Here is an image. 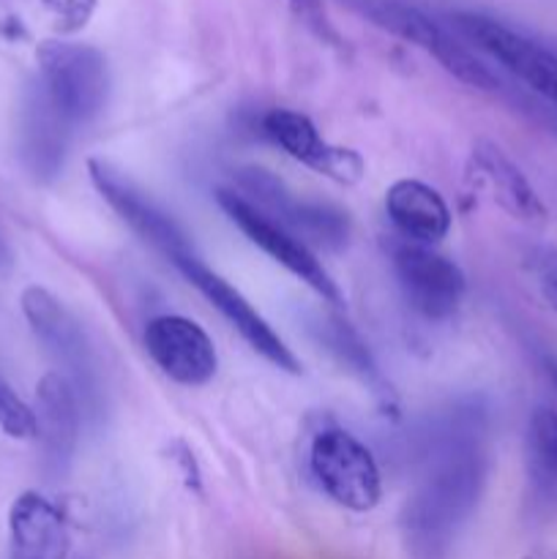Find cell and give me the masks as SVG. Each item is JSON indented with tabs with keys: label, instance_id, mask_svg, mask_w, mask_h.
Wrapping results in <instances>:
<instances>
[{
	"label": "cell",
	"instance_id": "cell-11",
	"mask_svg": "<svg viewBox=\"0 0 557 559\" xmlns=\"http://www.w3.org/2000/svg\"><path fill=\"white\" fill-rule=\"evenodd\" d=\"M175 267L183 273V278L191 287H197L205 295L208 304H211L213 309L240 333V338H244L257 355H262L268 364L287 371V374H300V360L295 358L293 349L284 344V338L268 325L265 317H262L260 311H257L254 306L227 282V278H222L218 273H213L211 267L202 265L200 257H189V260L178 262Z\"/></svg>",
	"mask_w": 557,
	"mask_h": 559
},
{
	"label": "cell",
	"instance_id": "cell-10",
	"mask_svg": "<svg viewBox=\"0 0 557 559\" xmlns=\"http://www.w3.org/2000/svg\"><path fill=\"white\" fill-rule=\"evenodd\" d=\"M87 175H91L93 189L102 194V200L140 235L145 243H151L158 254L167 257L173 265L189 260L194 254L189 233L153 200L151 194L140 189L134 180L126 178L115 167H109L102 158L87 162Z\"/></svg>",
	"mask_w": 557,
	"mask_h": 559
},
{
	"label": "cell",
	"instance_id": "cell-15",
	"mask_svg": "<svg viewBox=\"0 0 557 559\" xmlns=\"http://www.w3.org/2000/svg\"><path fill=\"white\" fill-rule=\"evenodd\" d=\"M71 131L74 129L60 118L42 87L33 85L20 115V158L33 180L49 183L58 178L66 164Z\"/></svg>",
	"mask_w": 557,
	"mask_h": 559
},
{
	"label": "cell",
	"instance_id": "cell-17",
	"mask_svg": "<svg viewBox=\"0 0 557 559\" xmlns=\"http://www.w3.org/2000/svg\"><path fill=\"white\" fill-rule=\"evenodd\" d=\"M386 213L404 240L435 246L451 229V211L437 189L424 180L402 178L386 191Z\"/></svg>",
	"mask_w": 557,
	"mask_h": 559
},
{
	"label": "cell",
	"instance_id": "cell-19",
	"mask_svg": "<svg viewBox=\"0 0 557 559\" xmlns=\"http://www.w3.org/2000/svg\"><path fill=\"white\" fill-rule=\"evenodd\" d=\"M524 469H528V500L538 516L557 513V413L535 407L524 435Z\"/></svg>",
	"mask_w": 557,
	"mask_h": 559
},
{
	"label": "cell",
	"instance_id": "cell-5",
	"mask_svg": "<svg viewBox=\"0 0 557 559\" xmlns=\"http://www.w3.org/2000/svg\"><path fill=\"white\" fill-rule=\"evenodd\" d=\"M451 25L470 47L489 55L535 98L557 107V49L544 47L506 22L478 11H457L451 14Z\"/></svg>",
	"mask_w": 557,
	"mask_h": 559
},
{
	"label": "cell",
	"instance_id": "cell-2",
	"mask_svg": "<svg viewBox=\"0 0 557 559\" xmlns=\"http://www.w3.org/2000/svg\"><path fill=\"white\" fill-rule=\"evenodd\" d=\"M347 3L355 11H360L371 25L382 27L386 33L413 44V47L424 49L448 74L457 76L464 85L486 93H500L506 87L500 76H497V71L489 69L457 31L440 25L426 11L415 9V5L404 3V0H347Z\"/></svg>",
	"mask_w": 557,
	"mask_h": 559
},
{
	"label": "cell",
	"instance_id": "cell-1",
	"mask_svg": "<svg viewBox=\"0 0 557 559\" xmlns=\"http://www.w3.org/2000/svg\"><path fill=\"white\" fill-rule=\"evenodd\" d=\"M426 469L399 516L410 559H448L478 508L489 473L486 413L457 407L440 420L424 456Z\"/></svg>",
	"mask_w": 557,
	"mask_h": 559
},
{
	"label": "cell",
	"instance_id": "cell-22",
	"mask_svg": "<svg viewBox=\"0 0 557 559\" xmlns=\"http://www.w3.org/2000/svg\"><path fill=\"white\" fill-rule=\"evenodd\" d=\"M284 3H287L289 9H293V14H298L317 36L336 41V33H333L331 22H328L325 3H322V0H284Z\"/></svg>",
	"mask_w": 557,
	"mask_h": 559
},
{
	"label": "cell",
	"instance_id": "cell-24",
	"mask_svg": "<svg viewBox=\"0 0 557 559\" xmlns=\"http://www.w3.org/2000/svg\"><path fill=\"white\" fill-rule=\"evenodd\" d=\"M11 265V254H9V246L3 243V238H0V271H5V267Z\"/></svg>",
	"mask_w": 557,
	"mask_h": 559
},
{
	"label": "cell",
	"instance_id": "cell-25",
	"mask_svg": "<svg viewBox=\"0 0 557 559\" xmlns=\"http://www.w3.org/2000/svg\"><path fill=\"white\" fill-rule=\"evenodd\" d=\"M552 377H555V385H557V366H555V371H552Z\"/></svg>",
	"mask_w": 557,
	"mask_h": 559
},
{
	"label": "cell",
	"instance_id": "cell-9",
	"mask_svg": "<svg viewBox=\"0 0 557 559\" xmlns=\"http://www.w3.org/2000/svg\"><path fill=\"white\" fill-rule=\"evenodd\" d=\"M216 202L218 207L227 213L229 222H233L257 249L265 251L276 265H282L284 271L293 273L298 282H304L311 293H317L322 300H328V304H342V289H339V284L333 282L331 273L325 271V265L317 260V254L304 243V240H298L293 233H287L282 224H276L271 216H265L260 207L251 205V202L246 200V197H240L235 189H218Z\"/></svg>",
	"mask_w": 557,
	"mask_h": 559
},
{
	"label": "cell",
	"instance_id": "cell-3",
	"mask_svg": "<svg viewBox=\"0 0 557 559\" xmlns=\"http://www.w3.org/2000/svg\"><path fill=\"white\" fill-rule=\"evenodd\" d=\"M38 69L36 85L71 129L93 123L102 115L109 96V69L96 47L49 41L38 49Z\"/></svg>",
	"mask_w": 557,
	"mask_h": 559
},
{
	"label": "cell",
	"instance_id": "cell-7",
	"mask_svg": "<svg viewBox=\"0 0 557 559\" xmlns=\"http://www.w3.org/2000/svg\"><path fill=\"white\" fill-rule=\"evenodd\" d=\"M309 473L325 497L347 511L366 513L382 497V478L375 456L344 429L317 431L309 448Z\"/></svg>",
	"mask_w": 557,
	"mask_h": 559
},
{
	"label": "cell",
	"instance_id": "cell-6",
	"mask_svg": "<svg viewBox=\"0 0 557 559\" xmlns=\"http://www.w3.org/2000/svg\"><path fill=\"white\" fill-rule=\"evenodd\" d=\"M22 311L33 336L44 353L58 364L60 374L74 385L82 409L98 402L96 355L87 342L85 328L74 314L44 287H27L22 293Z\"/></svg>",
	"mask_w": 557,
	"mask_h": 559
},
{
	"label": "cell",
	"instance_id": "cell-12",
	"mask_svg": "<svg viewBox=\"0 0 557 559\" xmlns=\"http://www.w3.org/2000/svg\"><path fill=\"white\" fill-rule=\"evenodd\" d=\"M262 134L273 145L282 147L287 156H293L295 162L325 175L333 183L355 186L366 173V164L358 153L349 151V147L331 145L320 134L315 120L304 112H295V109L278 107L265 112V118H262Z\"/></svg>",
	"mask_w": 557,
	"mask_h": 559
},
{
	"label": "cell",
	"instance_id": "cell-21",
	"mask_svg": "<svg viewBox=\"0 0 557 559\" xmlns=\"http://www.w3.org/2000/svg\"><path fill=\"white\" fill-rule=\"evenodd\" d=\"M0 429L9 437H14V440H31V437H36V415L11 391V385L3 377H0Z\"/></svg>",
	"mask_w": 557,
	"mask_h": 559
},
{
	"label": "cell",
	"instance_id": "cell-20",
	"mask_svg": "<svg viewBox=\"0 0 557 559\" xmlns=\"http://www.w3.org/2000/svg\"><path fill=\"white\" fill-rule=\"evenodd\" d=\"M311 333H315L317 342H320L344 369L353 371V374L360 377L364 382L380 385V369H377L366 342L358 336V331H355L349 322H344L342 317L336 314H317L315 322H311Z\"/></svg>",
	"mask_w": 557,
	"mask_h": 559
},
{
	"label": "cell",
	"instance_id": "cell-13",
	"mask_svg": "<svg viewBox=\"0 0 557 559\" xmlns=\"http://www.w3.org/2000/svg\"><path fill=\"white\" fill-rule=\"evenodd\" d=\"M145 349L153 364L178 385L202 388L216 377V347L189 317L164 314L147 322Z\"/></svg>",
	"mask_w": 557,
	"mask_h": 559
},
{
	"label": "cell",
	"instance_id": "cell-8",
	"mask_svg": "<svg viewBox=\"0 0 557 559\" xmlns=\"http://www.w3.org/2000/svg\"><path fill=\"white\" fill-rule=\"evenodd\" d=\"M388 251H391L393 276L410 309L431 322L451 320L467 293V278L462 267L448 257L437 254L431 246L404 238L393 240Z\"/></svg>",
	"mask_w": 557,
	"mask_h": 559
},
{
	"label": "cell",
	"instance_id": "cell-16",
	"mask_svg": "<svg viewBox=\"0 0 557 559\" xmlns=\"http://www.w3.org/2000/svg\"><path fill=\"white\" fill-rule=\"evenodd\" d=\"M9 559H66L71 549L66 519L47 497L25 491L9 513Z\"/></svg>",
	"mask_w": 557,
	"mask_h": 559
},
{
	"label": "cell",
	"instance_id": "cell-4",
	"mask_svg": "<svg viewBox=\"0 0 557 559\" xmlns=\"http://www.w3.org/2000/svg\"><path fill=\"white\" fill-rule=\"evenodd\" d=\"M238 194L246 197L265 216L282 224L287 233L304 240L306 246H322V249H342L349 238V216L339 205L325 200H309L300 197L262 167H244L235 173Z\"/></svg>",
	"mask_w": 557,
	"mask_h": 559
},
{
	"label": "cell",
	"instance_id": "cell-23",
	"mask_svg": "<svg viewBox=\"0 0 557 559\" xmlns=\"http://www.w3.org/2000/svg\"><path fill=\"white\" fill-rule=\"evenodd\" d=\"M535 273H538V287L541 295L546 298V304L557 311V254L555 251H544V254L535 260Z\"/></svg>",
	"mask_w": 557,
	"mask_h": 559
},
{
	"label": "cell",
	"instance_id": "cell-18",
	"mask_svg": "<svg viewBox=\"0 0 557 559\" xmlns=\"http://www.w3.org/2000/svg\"><path fill=\"white\" fill-rule=\"evenodd\" d=\"M473 164L481 178L489 183L495 202L508 216L528 224V227H544L549 222V211H546L544 200L528 180V175L495 142H475Z\"/></svg>",
	"mask_w": 557,
	"mask_h": 559
},
{
	"label": "cell",
	"instance_id": "cell-14",
	"mask_svg": "<svg viewBox=\"0 0 557 559\" xmlns=\"http://www.w3.org/2000/svg\"><path fill=\"white\" fill-rule=\"evenodd\" d=\"M36 435L42 440L44 469L55 478L66 475L80 442L82 402L60 371H49L36 385Z\"/></svg>",
	"mask_w": 557,
	"mask_h": 559
}]
</instances>
